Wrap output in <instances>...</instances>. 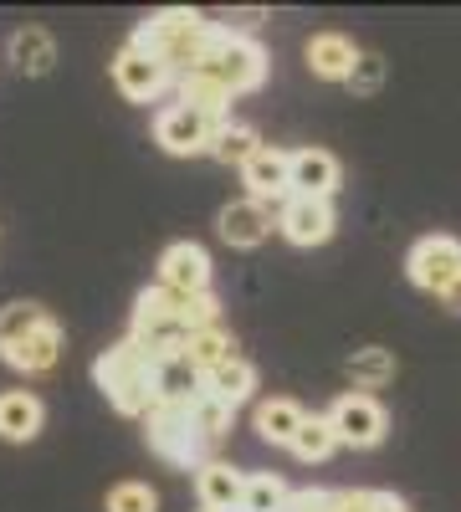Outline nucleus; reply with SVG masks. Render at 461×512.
I'll return each mask as SVG.
<instances>
[{
	"label": "nucleus",
	"instance_id": "f257e3e1",
	"mask_svg": "<svg viewBox=\"0 0 461 512\" xmlns=\"http://www.w3.org/2000/svg\"><path fill=\"white\" fill-rule=\"evenodd\" d=\"M216 31L221 26H211L200 11H154L149 21H139V31L129 41L139 52H149L164 72L180 82V77H190L205 62V52L216 47Z\"/></svg>",
	"mask_w": 461,
	"mask_h": 512
},
{
	"label": "nucleus",
	"instance_id": "f03ea898",
	"mask_svg": "<svg viewBox=\"0 0 461 512\" xmlns=\"http://www.w3.org/2000/svg\"><path fill=\"white\" fill-rule=\"evenodd\" d=\"M93 379H98V390L108 395V405L118 415H139L144 420L154 410V359L134 344V338L103 349L98 364H93Z\"/></svg>",
	"mask_w": 461,
	"mask_h": 512
},
{
	"label": "nucleus",
	"instance_id": "7ed1b4c3",
	"mask_svg": "<svg viewBox=\"0 0 461 512\" xmlns=\"http://www.w3.org/2000/svg\"><path fill=\"white\" fill-rule=\"evenodd\" d=\"M195 72H211L231 98H241V93H257L262 82H267V52H262L251 36L216 31V47L205 52V62H200Z\"/></svg>",
	"mask_w": 461,
	"mask_h": 512
},
{
	"label": "nucleus",
	"instance_id": "20e7f679",
	"mask_svg": "<svg viewBox=\"0 0 461 512\" xmlns=\"http://www.w3.org/2000/svg\"><path fill=\"white\" fill-rule=\"evenodd\" d=\"M190 410H195V405H154V410L144 415L149 451L164 456L170 466H200V461H211V446L200 441Z\"/></svg>",
	"mask_w": 461,
	"mask_h": 512
},
{
	"label": "nucleus",
	"instance_id": "39448f33",
	"mask_svg": "<svg viewBox=\"0 0 461 512\" xmlns=\"http://www.w3.org/2000/svg\"><path fill=\"white\" fill-rule=\"evenodd\" d=\"M328 425H333V436H339V446H359V451H369V446H380V441H385L390 415H385V405L374 400V395L354 390V395H339V400H333Z\"/></svg>",
	"mask_w": 461,
	"mask_h": 512
},
{
	"label": "nucleus",
	"instance_id": "423d86ee",
	"mask_svg": "<svg viewBox=\"0 0 461 512\" xmlns=\"http://www.w3.org/2000/svg\"><path fill=\"white\" fill-rule=\"evenodd\" d=\"M405 272H410V282L421 287V292H436L441 297L461 277V241L456 236H426V241H415Z\"/></svg>",
	"mask_w": 461,
	"mask_h": 512
},
{
	"label": "nucleus",
	"instance_id": "0eeeda50",
	"mask_svg": "<svg viewBox=\"0 0 461 512\" xmlns=\"http://www.w3.org/2000/svg\"><path fill=\"white\" fill-rule=\"evenodd\" d=\"M216 128H221V123H211L205 113H195V108H180V103H175V108H164V113H159L154 139H159V149H164V154L190 159V154H211Z\"/></svg>",
	"mask_w": 461,
	"mask_h": 512
},
{
	"label": "nucleus",
	"instance_id": "6e6552de",
	"mask_svg": "<svg viewBox=\"0 0 461 512\" xmlns=\"http://www.w3.org/2000/svg\"><path fill=\"white\" fill-rule=\"evenodd\" d=\"M241 185H246V200L257 205H277L292 195V154L277 149V144H262L241 164Z\"/></svg>",
	"mask_w": 461,
	"mask_h": 512
},
{
	"label": "nucleus",
	"instance_id": "1a4fd4ad",
	"mask_svg": "<svg viewBox=\"0 0 461 512\" xmlns=\"http://www.w3.org/2000/svg\"><path fill=\"white\" fill-rule=\"evenodd\" d=\"M113 82L129 103H154L164 88H170V72H164L149 52H139L134 41H123L118 57H113Z\"/></svg>",
	"mask_w": 461,
	"mask_h": 512
},
{
	"label": "nucleus",
	"instance_id": "9d476101",
	"mask_svg": "<svg viewBox=\"0 0 461 512\" xmlns=\"http://www.w3.org/2000/svg\"><path fill=\"white\" fill-rule=\"evenodd\" d=\"M277 231L292 246H323L333 236V205L313 200V195H287L277 210Z\"/></svg>",
	"mask_w": 461,
	"mask_h": 512
},
{
	"label": "nucleus",
	"instance_id": "9b49d317",
	"mask_svg": "<svg viewBox=\"0 0 461 512\" xmlns=\"http://www.w3.org/2000/svg\"><path fill=\"white\" fill-rule=\"evenodd\" d=\"M159 287L185 292V297L211 292V256H205V246H195V241L164 246V256H159Z\"/></svg>",
	"mask_w": 461,
	"mask_h": 512
},
{
	"label": "nucleus",
	"instance_id": "f8f14e48",
	"mask_svg": "<svg viewBox=\"0 0 461 512\" xmlns=\"http://www.w3.org/2000/svg\"><path fill=\"white\" fill-rule=\"evenodd\" d=\"M195 492H200V507L205 512H241V497H246V472H236L231 461H200L195 466Z\"/></svg>",
	"mask_w": 461,
	"mask_h": 512
},
{
	"label": "nucleus",
	"instance_id": "ddd939ff",
	"mask_svg": "<svg viewBox=\"0 0 461 512\" xmlns=\"http://www.w3.org/2000/svg\"><path fill=\"white\" fill-rule=\"evenodd\" d=\"M216 231H221L226 246H262L272 236V210L257 205V200H231L216 216Z\"/></svg>",
	"mask_w": 461,
	"mask_h": 512
},
{
	"label": "nucleus",
	"instance_id": "4468645a",
	"mask_svg": "<svg viewBox=\"0 0 461 512\" xmlns=\"http://www.w3.org/2000/svg\"><path fill=\"white\" fill-rule=\"evenodd\" d=\"M41 425H47V405H41L31 390H6L0 395V441H36Z\"/></svg>",
	"mask_w": 461,
	"mask_h": 512
},
{
	"label": "nucleus",
	"instance_id": "2eb2a0df",
	"mask_svg": "<svg viewBox=\"0 0 461 512\" xmlns=\"http://www.w3.org/2000/svg\"><path fill=\"white\" fill-rule=\"evenodd\" d=\"M339 159L328 149H298L292 154V195H313V200H328L339 190Z\"/></svg>",
	"mask_w": 461,
	"mask_h": 512
},
{
	"label": "nucleus",
	"instance_id": "dca6fc26",
	"mask_svg": "<svg viewBox=\"0 0 461 512\" xmlns=\"http://www.w3.org/2000/svg\"><path fill=\"white\" fill-rule=\"evenodd\" d=\"M0 359H6L11 369H21V374H47L62 359V323L52 318L47 328H36L31 338H21V344L0 349Z\"/></svg>",
	"mask_w": 461,
	"mask_h": 512
},
{
	"label": "nucleus",
	"instance_id": "f3484780",
	"mask_svg": "<svg viewBox=\"0 0 461 512\" xmlns=\"http://www.w3.org/2000/svg\"><path fill=\"white\" fill-rule=\"evenodd\" d=\"M205 395V379L190 369L185 354H170L154 364V405H195Z\"/></svg>",
	"mask_w": 461,
	"mask_h": 512
},
{
	"label": "nucleus",
	"instance_id": "a211bd4d",
	"mask_svg": "<svg viewBox=\"0 0 461 512\" xmlns=\"http://www.w3.org/2000/svg\"><path fill=\"white\" fill-rule=\"evenodd\" d=\"M354 62H359V47H354L349 36H339V31H318V36L308 41V67H313V77L349 82Z\"/></svg>",
	"mask_w": 461,
	"mask_h": 512
},
{
	"label": "nucleus",
	"instance_id": "6ab92c4d",
	"mask_svg": "<svg viewBox=\"0 0 461 512\" xmlns=\"http://www.w3.org/2000/svg\"><path fill=\"white\" fill-rule=\"evenodd\" d=\"M180 108H195V113H205L211 123H231V93L221 88L211 72L180 77Z\"/></svg>",
	"mask_w": 461,
	"mask_h": 512
},
{
	"label": "nucleus",
	"instance_id": "aec40b11",
	"mask_svg": "<svg viewBox=\"0 0 461 512\" xmlns=\"http://www.w3.org/2000/svg\"><path fill=\"white\" fill-rule=\"evenodd\" d=\"M251 390H257V369H251L241 354L236 359H226L221 369H211V374H205V395H211V400H221V405H246L251 400Z\"/></svg>",
	"mask_w": 461,
	"mask_h": 512
},
{
	"label": "nucleus",
	"instance_id": "412c9836",
	"mask_svg": "<svg viewBox=\"0 0 461 512\" xmlns=\"http://www.w3.org/2000/svg\"><path fill=\"white\" fill-rule=\"evenodd\" d=\"M303 420H308V410H303L298 400L277 395V400L257 405V436L272 441V446H292V436L303 431Z\"/></svg>",
	"mask_w": 461,
	"mask_h": 512
},
{
	"label": "nucleus",
	"instance_id": "4be33fe9",
	"mask_svg": "<svg viewBox=\"0 0 461 512\" xmlns=\"http://www.w3.org/2000/svg\"><path fill=\"white\" fill-rule=\"evenodd\" d=\"M180 354H185V359H190V369L205 379L211 369H221L226 359H236V338H231V333L216 323V328H200V333H190Z\"/></svg>",
	"mask_w": 461,
	"mask_h": 512
},
{
	"label": "nucleus",
	"instance_id": "5701e85b",
	"mask_svg": "<svg viewBox=\"0 0 461 512\" xmlns=\"http://www.w3.org/2000/svg\"><path fill=\"white\" fill-rule=\"evenodd\" d=\"M11 62H16L26 77L52 72V67H57V41L41 31V26H21V31L11 36Z\"/></svg>",
	"mask_w": 461,
	"mask_h": 512
},
{
	"label": "nucleus",
	"instance_id": "b1692460",
	"mask_svg": "<svg viewBox=\"0 0 461 512\" xmlns=\"http://www.w3.org/2000/svg\"><path fill=\"white\" fill-rule=\"evenodd\" d=\"M349 379L359 384V390H380V384L395 379V354L380 349V344L354 349V354H349Z\"/></svg>",
	"mask_w": 461,
	"mask_h": 512
},
{
	"label": "nucleus",
	"instance_id": "393cba45",
	"mask_svg": "<svg viewBox=\"0 0 461 512\" xmlns=\"http://www.w3.org/2000/svg\"><path fill=\"white\" fill-rule=\"evenodd\" d=\"M47 323H52V313L41 303H6L0 308V349L21 344V338H31L36 328H47Z\"/></svg>",
	"mask_w": 461,
	"mask_h": 512
},
{
	"label": "nucleus",
	"instance_id": "a878e982",
	"mask_svg": "<svg viewBox=\"0 0 461 512\" xmlns=\"http://www.w3.org/2000/svg\"><path fill=\"white\" fill-rule=\"evenodd\" d=\"M333 446H339V436H333L328 415H308V420H303V431L292 436V446H287V451L298 456V461H308V466H313V461H328V456H333Z\"/></svg>",
	"mask_w": 461,
	"mask_h": 512
},
{
	"label": "nucleus",
	"instance_id": "bb28decb",
	"mask_svg": "<svg viewBox=\"0 0 461 512\" xmlns=\"http://www.w3.org/2000/svg\"><path fill=\"white\" fill-rule=\"evenodd\" d=\"M262 149V139H257V128H246V123H221L216 128V139H211V154L221 159V164H246L251 154Z\"/></svg>",
	"mask_w": 461,
	"mask_h": 512
},
{
	"label": "nucleus",
	"instance_id": "cd10ccee",
	"mask_svg": "<svg viewBox=\"0 0 461 512\" xmlns=\"http://www.w3.org/2000/svg\"><path fill=\"white\" fill-rule=\"evenodd\" d=\"M292 497V487L277 477V472H251L246 477V497H241V512H282Z\"/></svg>",
	"mask_w": 461,
	"mask_h": 512
},
{
	"label": "nucleus",
	"instance_id": "c85d7f7f",
	"mask_svg": "<svg viewBox=\"0 0 461 512\" xmlns=\"http://www.w3.org/2000/svg\"><path fill=\"white\" fill-rule=\"evenodd\" d=\"M231 405H221V400H211V395H200L195 400V410H190V420H195V431H200V441L205 446H221L226 441V431H231Z\"/></svg>",
	"mask_w": 461,
	"mask_h": 512
},
{
	"label": "nucleus",
	"instance_id": "c756f323",
	"mask_svg": "<svg viewBox=\"0 0 461 512\" xmlns=\"http://www.w3.org/2000/svg\"><path fill=\"white\" fill-rule=\"evenodd\" d=\"M103 507L108 512H159V497L144 482H118V487H108V502Z\"/></svg>",
	"mask_w": 461,
	"mask_h": 512
},
{
	"label": "nucleus",
	"instance_id": "7c9ffc66",
	"mask_svg": "<svg viewBox=\"0 0 461 512\" xmlns=\"http://www.w3.org/2000/svg\"><path fill=\"white\" fill-rule=\"evenodd\" d=\"M380 82H385V57L359 52V62H354V72H349V88L369 98V93H380Z\"/></svg>",
	"mask_w": 461,
	"mask_h": 512
},
{
	"label": "nucleus",
	"instance_id": "2f4dec72",
	"mask_svg": "<svg viewBox=\"0 0 461 512\" xmlns=\"http://www.w3.org/2000/svg\"><path fill=\"white\" fill-rule=\"evenodd\" d=\"M333 512H385V492H333Z\"/></svg>",
	"mask_w": 461,
	"mask_h": 512
},
{
	"label": "nucleus",
	"instance_id": "473e14b6",
	"mask_svg": "<svg viewBox=\"0 0 461 512\" xmlns=\"http://www.w3.org/2000/svg\"><path fill=\"white\" fill-rule=\"evenodd\" d=\"M441 303H446L451 313H461V277H456V282H451V287L441 292Z\"/></svg>",
	"mask_w": 461,
	"mask_h": 512
},
{
	"label": "nucleus",
	"instance_id": "72a5a7b5",
	"mask_svg": "<svg viewBox=\"0 0 461 512\" xmlns=\"http://www.w3.org/2000/svg\"><path fill=\"white\" fill-rule=\"evenodd\" d=\"M385 512H410V507H405V502H400L395 492H385Z\"/></svg>",
	"mask_w": 461,
	"mask_h": 512
},
{
	"label": "nucleus",
	"instance_id": "f704fd0d",
	"mask_svg": "<svg viewBox=\"0 0 461 512\" xmlns=\"http://www.w3.org/2000/svg\"><path fill=\"white\" fill-rule=\"evenodd\" d=\"M200 512H205V507H200Z\"/></svg>",
	"mask_w": 461,
	"mask_h": 512
}]
</instances>
